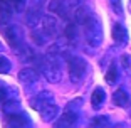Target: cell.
<instances>
[{
  "mask_svg": "<svg viewBox=\"0 0 131 128\" xmlns=\"http://www.w3.org/2000/svg\"><path fill=\"white\" fill-rule=\"evenodd\" d=\"M82 100L76 98V100L69 101L67 106L64 108L62 115L52 123V128H76V125L79 123V110H81Z\"/></svg>",
  "mask_w": 131,
  "mask_h": 128,
  "instance_id": "1",
  "label": "cell"
},
{
  "mask_svg": "<svg viewBox=\"0 0 131 128\" xmlns=\"http://www.w3.org/2000/svg\"><path fill=\"white\" fill-rule=\"evenodd\" d=\"M82 29H84L86 42L91 47H99L101 42H103V25H101L99 17H97L96 14H93V15L84 22Z\"/></svg>",
  "mask_w": 131,
  "mask_h": 128,
  "instance_id": "2",
  "label": "cell"
},
{
  "mask_svg": "<svg viewBox=\"0 0 131 128\" xmlns=\"http://www.w3.org/2000/svg\"><path fill=\"white\" fill-rule=\"evenodd\" d=\"M66 61H67V67H69V78L74 84H79L84 78L86 71H88V62L84 61L82 57L79 56H74V54H67L66 52Z\"/></svg>",
  "mask_w": 131,
  "mask_h": 128,
  "instance_id": "3",
  "label": "cell"
},
{
  "mask_svg": "<svg viewBox=\"0 0 131 128\" xmlns=\"http://www.w3.org/2000/svg\"><path fill=\"white\" fill-rule=\"evenodd\" d=\"M4 34H5V39H7L8 46L12 49L17 51L24 46V34L19 25H4Z\"/></svg>",
  "mask_w": 131,
  "mask_h": 128,
  "instance_id": "4",
  "label": "cell"
},
{
  "mask_svg": "<svg viewBox=\"0 0 131 128\" xmlns=\"http://www.w3.org/2000/svg\"><path fill=\"white\" fill-rule=\"evenodd\" d=\"M30 126V118L27 113L19 111L5 115V128H29Z\"/></svg>",
  "mask_w": 131,
  "mask_h": 128,
  "instance_id": "5",
  "label": "cell"
},
{
  "mask_svg": "<svg viewBox=\"0 0 131 128\" xmlns=\"http://www.w3.org/2000/svg\"><path fill=\"white\" fill-rule=\"evenodd\" d=\"M40 25H42V31L46 32L49 37H59L61 32H62L61 22H59V19H56L54 15H44Z\"/></svg>",
  "mask_w": 131,
  "mask_h": 128,
  "instance_id": "6",
  "label": "cell"
},
{
  "mask_svg": "<svg viewBox=\"0 0 131 128\" xmlns=\"http://www.w3.org/2000/svg\"><path fill=\"white\" fill-rule=\"evenodd\" d=\"M50 103H56L54 101V94L50 93V91H39L35 96L30 98V108L35 110V111H40L44 106L50 105Z\"/></svg>",
  "mask_w": 131,
  "mask_h": 128,
  "instance_id": "7",
  "label": "cell"
},
{
  "mask_svg": "<svg viewBox=\"0 0 131 128\" xmlns=\"http://www.w3.org/2000/svg\"><path fill=\"white\" fill-rule=\"evenodd\" d=\"M14 14H15V10L12 7L10 0H0V24L8 25V22L12 20Z\"/></svg>",
  "mask_w": 131,
  "mask_h": 128,
  "instance_id": "8",
  "label": "cell"
},
{
  "mask_svg": "<svg viewBox=\"0 0 131 128\" xmlns=\"http://www.w3.org/2000/svg\"><path fill=\"white\" fill-rule=\"evenodd\" d=\"M42 10H39V8H34V7H29L27 8V14H25V24H27L30 29H35L39 24L42 22Z\"/></svg>",
  "mask_w": 131,
  "mask_h": 128,
  "instance_id": "9",
  "label": "cell"
},
{
  "mask_svg": "<svg viewBox=\"0 0 131 128\" xmlns=\"http://www.w3.org/2000/svg\"><path fill=\"white\" fill-rule=\"evenodd\" d=\"M40 118H42L44 123H52L54 120H57V115H59V106L56 103H50V105L44 106L40 110Z\"/></svg>",
  "mask_w": 131,
  "mask_h": 128,
  "instance_id": "10",
  "label": "cell"
},
{
  "mask_svg": "<svg viewBox=\"0 0 131 128\" xmlns=\"http://www.w3.org/2000/svg\"><path fill=\"white\" fill-rule=\"evenodd\" d=\"M37 79H39V74H37V71L32 69V67H24V69L19 73V81L22 83V84H25V86L35 84Z\"/></svg>",
  "mask_w": 131,
  "mask_h": 128,
  "instance_id": "11",
  "label": "cell"
},
{
  "mask_svg": "<svg viewBox=\"0 0 131 128\" xmlns=\"http://www.w3.org/2000/svg\"><path fill=\"white\" fill-rule=\"evenodd\" d=\"M113 39L118 46H124L128 42V31L123 24H114L113 25Z\"/></svg>",
  "mask_w": 131,
  "mask_h": 128,
  "instance_id": "12",
  "label": "cell"
},
{
  "mask_svg": "<svg viewBox=\"0 0 131 128\" xmlns=\"http://www.w3.org/2000/svg\"><path fill=\"white\" fill-rule=\"evenodd\" d=\"M113 103L116 106H119V108H126L129 105V94L124 88H118L113 94Z\"/></svg>",
  "mask_w": 131,
  "mask_h": 128,
  "instance_id": "13",
  "label": "cell"
},
{
  "mask_svg": "<svg viewBox=\"0 0 131 128\" xmlns=\"http://www.w3.org/2000/svg\"><path fill=\"white\" fill-rule=\"evenodd\" d=\"M2 110H4L5 115H12V113H19V111H22V108H20V100H19L17 96L8 98V100L5 101L4 105H2Z\"/></svg>",
  "mask_w": 131,
  "mask_h": 128,
  "instance_id": "14",
  "label": "cell"
},
{
  "mask_svg": "<svg viewBox=\"0 0 131 128\" xmlns=\"http://www.w3.org/2000/svg\"><path fill=\"white\" fill-rule=\"evenodd\" d=\"M94 12L91 10L89 7H86V5H79V7L76 8V12H74V19H76V24H79V25H84V22L89 19V17L93 15Z\"/></svg>",
  "mask_w": 131,
  "mask_h": 128,
  "instance_id": "15",
  "label": "cell"
},
{
  "mask_svg": "<svg viewBox=\"0 0 131 128\" xmlns=\"http://www.w3.org/2000/svg\"><path fill=\"white\" fill-rule=\"evenodd\" d=\"M104 101H106V93H104V89L101 86H97L91 94V105H93L94 110H99L104 105Z\"/></svg>",
  "mask_w": 131,
  "mask_h": 128,
  "instance_id": "16",
  "label": "cell"
},
{
  "mask_svg": "<svg viewBox=\"0 0 131 128\" xmlns=\"http://www.w3.org/2000/svg\"><path fill=\"white\" fill-rule=\"evenodd\" d=\"M49 10L57 14V15H61L62 19H67V7L64 5L62 0H52L49 4Z\"/></svg>",
  "mask_w": 131,
  "mask_h": 128,
  "instance_id": "17",
  "label": "cell"
},
{
  "mask_svg": "<svg viewBox=\"0 0 131 128\" xmlns=\"http://www.w3.org/2000/svg\"><path fill=\"white\" fill-rule=\"evenodd\" d=\"M109 126H111V118L106 116V115L94 116L89 123V128H109Z\"/></svg>",
  "mask_w": 131,
  "mask_h": 128,
  "instance_id": "18",
  "label": "cell"
},
{
  "mask_svg": "<svg viewBox=\"0 0 131 128\" xmlns=\"http://www.w3.org/2000/svg\"><path fill=\"white\" fill-rule=\"evenodd\" d=\"M15 96V93H14V88H10L8 84H5L4 81H0V105H4L5 101L8 100V98Z\"/></svg>",
  "mask_w": 131,
  "mask_h": 128,
  "instance_id": "19",
  "label": "cell"
},
{
  "mask_svg": "<svg viewBox=\"0 0 131 128\" xmlns=\"http://www.w3.org/2000/svg\"><path fill=\"white\" fill-rule=\"evenodd\" d=\"M118 79H119L118 67H116V64H111V66H109V69L106 71V83H108V84H116V83H118Z\"/></svg>",
  "mask_w": 131,
  "mask_h": 128,
  "instance_id": "20",
  "label": "cell"
},
{
  "mask_svg": "<svg viewBox=\"0 0 131 128\" xmlns=\"http://www.w3.org/2000/svg\"><path fill=\"white\" fill-rule=\"evenodd\" d=\"M64 35H66V39L69 41V42H74V41L77 39V25L74 22H69L67 25H66L64 29Z\"/></svg>",
  "mask_w": 131,
  "mask_h": 128,
  "instance_id": "21",
  "label": "cell"
},
{
  "mask_svg": "<svg viewBox=\"0 0 131 128\" xmlns=\"http://www.w3.org/2000/svg\"><path fill=\"white\" fill-rule=\"evenodd\" d=\"M30 37H32V41H34L37 46H44V44L47 42V37H49V35H47L44 31H35L34 29V32L30 34Z\"/></svg>",
  "mask_w": 131,
  "mask_h": 128,
  "instance_id": "22",
  "label": "cell"
},
{
  "mask_svg": "<svg viewBox=\"0 0 131 128\" xmlns=\"http://www.w3.org/2000/svg\"><path fill=\"white\" fill-rule=\"evenodd\" d=\"M12 69V62L8 57L5 56H0V74H8Z\"/></svg>",
  "mask_w": 131,
  "mask_h": 128,
  "instance_id": "23",
  "label": "cell"
},
{
  "mask_svg": "<svg viewBox=\"0 0 131 128\" xmlns=\"http://www.w3.org/2000/svg\"><path fill=\"white\" fill-rule=\"evenodd\" d=\"M109 5H111L113 12H114L116 15L123 17V2L121 0H109Z\"/></svg>",
  "mask_w": 131,
  "mask_h": 128,
  "instance_id": "24",
  "label": "cell"
},
{
  "mask_svg": "<svg viewBox=\"0 0 131 128\" xmlns=\"http://www.w3.org/2000/svg\"><path fill=\"white\" fill-rule=\"evenodd\" d=\"M12 7L15 10V14H20V12L25 10V5H27V0H10Z\"/></svg>",
  "mask_w": 131,
  "mask_h": 128,
  "instance_id": "25",
  "label": "cell"
},
{
  "mask_svg": "<svg viewBox=\"0 0 131 128\" xmlns=\"http://www.w3.org/2000/svg\"><path fill=\"white\" fill-rule=\"evenodd\" d=\"M121 66H123V69L128 74H131V56H128V54L121 56Z\"/></svg>",
  "mask_w": 131,
  "mask_h": 128,
  "instance_id": "26",
  "label": "cell"
},
{
  "mask_svg": "<svg viewBox=\"0 0 131 128\" xmlns=\"http://www.w3.org/2000/svg\"><path fill=\"white\" fill-rule=\"evenodd\" d=\"M46 2H47V0H30V7L39 8V10H42L44 5H46Z\"/></svg>",
  "mask_w": 131,
  "mask_h": 128,
  "instance_id": "27",
  "label": "cell"
},
{
  "mask_svg": "<svg viewBox=\"0 0 131 128\" xmlns=\"http://www.w3.org/2000/svg\"><path fill=\"white\" fill-rule=\"evenodd\" d=\"M67 4H69V7L77 8L79 5H82V4H84V0H67Z\"/></svg>",
  "mask_w": 131,
  "mask_h": 128,
  "instance_id": "28",
  "label": "cell"
},
{
  "mask_svg": "<svg viewBox=\"0 0 131 128\" xmlns=\"http://www.w3.org/2000/svg\"><path fill=\"white\" fill-rule=\"evenodd\" d=\"M2 51H5V47H4V42L0 41V52H2Z\"/></svg>",
  "mask_w": 131,
  "mask_h": 128,
  "instance_id": "29",
  "label": "cell"
},
{
  "mask_svg": "<svg viewBox=\"0 0 131 128\" xmlns=\"http://www.w3.org/2000/svg\"><path fill=\"white\" fill-rule=\"evenodd\" d=\"M128 113H129V118H131V105H129V108H128Z\"/></svg>",
  "mask_w": 131,
  "mask_h": 128,
  "instance_id": "30",
  "label": "cell"
},
{
  "mask_svg": "<svg viewBox=\"0 0 131 128\" xmlns=\"http://www.w3.org/2000/svg\"><path fill=\"white\" fill-rule=\"evenodd\" d=\"M128 7H129V12H131V0H129V4H128Z\"/></svg>",
  "mask_w": 131,
  "mask_h": 128,
  "instance_id": "31",
  "label": "cell"
}]
</instances>
